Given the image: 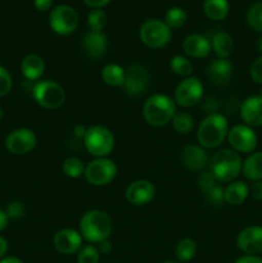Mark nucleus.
Wrapping results in <instances>:
<instances>
[{"instance_id":"obj_1","label":"nucleus","mask_w":262,"mask_h":263,"mask_svg":"<svg viewBox=\"0 0 262 263\" xmlns=\"http://www.w3.org/2000/svg\"><path fill=\"white\" fill-rule=\"evenodd\" d=\"M113 221L102 210H90L82 215L79 222V233L89 244H99L112 235Z\"/></svg>"},{"instance_id":"obj_2","label":"nucleus","mask_w":262,"mask_h":263,"mask_svg":"<svg viewBox=\"0 0 262 263\" xmlns=\"http://www.w3.org/2000/svg\"><path fill=\"white\" fill-rule=\"evenodd\" d=\"M241 166L243 161L240 154L231 148H223L213 154L208 170L218 184H230L241 174Z\"/></svg>"},{"instance_id":"obj_3","label":"nucleus","mask_w":262,"mask_h":263,"mask_svg":"<svg viewBox=\"0 0 262 263\" xmlns=\"http://www.w3.org/2000/svg\"><path fill=\"white\" fill-rule=\"evenodd\" d=\"M229 133L228 118L217 112H212L200 121L197 130V140L205 151L216 149L226 140Z\"/></svg>"},{"instance_id":"obj_4","label":"nucleus","mask_w":262,"mask_h":263,"mask_svg":"<svg viewBox=\"0 0 262 263\" xmlns=\"http://www.w3.org/2000/svg\"><path fill=\"white\" fill-rule=\"evenodd\" d=\"M176 112V103L166 94L151 95L143 104L144 120L153 127L166 126L171 122Z\"/></svg>"},{"instance_id":"obj_5","label":"nucleus","mask_w":262,"mask_h":263,"mask_svg":"<svg viewBox=\"0 0 262 263\" xmlns=\"http://www.w3.org/2000/svg\"><path fill=\"white\" fill-rule=\"evenodd\" d=\"M84 140L85 149L95 158L108 157L115 148V136L108 127L102 125H94L87 127Z\"/></svg>"},{"instance_id":"obj_6","label":"nucleus","mask_w":262,"mask_h":263,"mask_svg":"<svg viewBox=\"0 0 262 263\" xmlns=\"http://www.w3.org/2000/svg\"><path fill=\"white\" fill-rule=\"evenodd\" d=\"M32 98L40 107L45 109H58L66 102L63 86L53 80H40L32 86Z\"/></svg>"},{"instance_id":"obj_7","label":"nucleus","mask_w":262,"mask_h":263,"mask_svg":"<svg viewBox=\"0 0 262 263\" xmlns=\"http://www.w3.org/2000/svg\"><path fill=\"white\" fill-rule=\"evenodd\" d=\"M171 28L158 18L146 20L139 28V39L151 49L164 48L171 41Z\"/></svg>"},{"instance_id":"obj_8","label":"nucleus","mask_w":262,"mask_h":263,"mask_svg":"<svg viewBox=\"0 0 262 263\" xmlns=\"http://www.w3.org/2000/svg\"><path fill=\"white\" fill-rule=\"evenodd\" d=\"M84 176L92 186H105L117 176V164L108 157L94 158L85 167Z\"/></svg>"},{"instance_id":"obj_9","label":"nucleus","mask_w":262,"mask_h":263,"mask_svg":"<svg viewBox=\"0 0 262 263\" xmlns=\"http://www.w3.org/2000/svg\"><path fill=\"white\" fill-rule=\"evenodd\" d=\"M49 26L58 35H69L79 26V13L69 5H57L49 14Z\"/></svg>"},{"instance_id":"obj_10","label":"nucleus","mask_w":262,"mask_h":263,"mask_svg":"<svg viewBox=\"0 0 262 263\" xmlns=\"http://www.w3.org/2000/svg\"><path fill=\"white\" fill-rule=\"evenodd\" d=\"M151 85V73L148 68L143 64H131L125 73V82H123V91L128 97L138 98L145 94Z\"/></svg>"},{"instance_id":"obj_11","label":"nucleus","mask_w":262,"mask_h":263,"mask_svg":"<svg viewBox=\"0 0 262 263\" xmlns=\"http://www.w3.org/2000/svg\"><path fill=\"white\" fill-rule=\"evenodd\" d=\"M203 98V84L198 77L190 76L182 79L175 89L174 100L181 108H192L197 105Z\"/></svg>"},{"instance_id":"obj_12","label":"nucleus","mask_w":262,"mask_h":263,"mask_svg":"<svg viewBox=\"0 0 262 263\" xmlns=\"http://www.w3.org/2000/svg\"><path fill=\"white\" fill-rule=\"evenodd\" d=\"M229 145L236 153L251 154L257 146V135L254 130L244 123H238L229 128L228 133Z\"/></svg>"},{"instance_id":"obj_13","label":"nucleus","mask_w":262,"mask_h":263,"mask_svg":"<svg viewBox=\"0 0 262 263\" xmlns=\"http://www.w3.org/2000/svg\"><path fill=\"white\" fill-rule=\"evenodd\" d=\"M38 136L31 128L21 127L10 131L5 138V148L14 156H25L36 148Z\"/></svg>"},{"instance_id":"obj_14","label":"nucleus","mask_w":262,"mask_h":263,"mask_svg":"<svg viewBox=\"0 0 262 263\" xmlns=\"http://www.w3.org/2000/svg\"><path fill=\"white\" fill-rule=\"evenodd\" d=\"M180 161L184 168L190 172H202L208 168L210 157L207 151L199 144H188L181 149Z\"/></svg>"},{"instance_id":"obj_15","label":"nucleus","mask_w":262,"mask_h":263,"mask_svg":"<svg viewBox=\"0 0 262 263\" xmlns=\"http://www.w3.org/2000/svg\"><path fill=\"white\" fill-rule=\"evenodd\" d=\"M156 195V187L149 180L139 179L130 182L125 190V198L127 203L135 207H141L153 200Z\"/></svg>"},{"instance_id":"obj_16","label":"nucleus","mask_w":262,"mask_h":263,"mask_svg":"<svg viewBox=\"0 0 262 263\" xmlns=\"http://www.w3.org/2000/svg\"><path fill=\"white\" fill-rule=\"evenodd\" d=\"M82 236L74 229H61L54 234L53 246L57 251L64 256L77 254V252L82 248Z\"/></svg>"},{"instance_id":"obj_17","label":"nucleus","mask_w":262,"mask_h":263,"mask_svg":"<svg viewBox=\"0 0 262 263\" xmlns=\"http://www.w3.org/2000/svg\"><path fill=\"white\" fill-rule=\"evenodd\" d=\"M236 246L244 254L262 253V226H247L239 231L236 236Z\"/></svg>"},{"instance_id":"obj_18","label":"nucleus","mask_w":262,"mask_h":263,"mask_svg":"<svg viewBox=\"0 0 262 263\" xmlns=\"http://www.w3.org/2000/svg\"><path fill=\"white\" fill-rule=\"evenodd\" d=\"M108 39L103 32L89 31L84 35L81 40V49L85 55L92 61H99L107 54Z\"/></svg>"},{"instance_id":"obj_19","label":"nucleus","mask_w":262,"mask_h":263,"mask_svg":"<svg viewBox=\"0 0 262 263\" xmlns=\"http://www.w3.org/2000/svg\"><path fill=\"white\" fill-rule=\"evenodd\" d=\"M205 76L210 80L211 84L216 86H225L230 82L231 76H233V64L229 59H213L205 68Z\"/></svg>"},{"instance_id":"obj_20","label":"nucleus","mask_w":262,"mask_h":263,"mask_svg":"<svg viewBox=\"0 0 262 263\" xmlns=\"http://www.w3.org/2000/svg\"><path fill=\"white\" fill-rule=\"evenodd\" d=\"M240 118L244 125L252 128L262 126V97L247 98L240 105Z\"/></svg>"},{"instance_id":"obj_21","label":"nucleus","mask_w":262,"mask_h":263,"mask_svg":"<svg viewBox=\"0 0 262 263\" xmlns=\"http://www.w3.org/2000/svg\"><path fill=\"white\" fill-rule=\"evenodd\" d=\"M182 50L189 58L203 59L212 51L211 41L200 33H190L182 41Z\"/></svg>"},{"instance_id":"obj_22","label":"nucleus","mask_w":262,"mask_h":263,"mask_svg":"<svg viewBox=\"0 0 262 263\" xmlns=\"http://www.w3.org/2000/svg\"><path fill=\"white\" fill-rule=\"evenodd\" d=\"M21 71L28 81H40L45 72V62L39 54H27L21 62Z\"/></svg>"},{"instance_id":"obj_23","label":"nucleus","mask_w":262,"mask_h":263,"mask_svg":"<svg viewBox=\"0 0 262 263\" xmlns=\"http://www.w3.org/2000/svg\"><path fill=\"white\" fill-rule=\"evenodd\" d=\"M249 195V185L244 181H233L223 189L225 203L229 205H240Z\"/></svg>"},{"instance_id":"obj_24","label":"nucleus","mask_w":262,"mask_h":263,"mask_svg":"<svg viewBox=\"0 0 262 263\" xmlns=\"http://www.w3.org/2000/svg\"><path fill=\"white\" fill-rule=\"evenodd\" d=\"M211 48L217 58L229 59L234 49V40L226 31H217L211 39Z\"/></svg>"},{"instance_id":"obj_25","label":"nucleus","mask_w":262,"mask_h":263,"mask_svg":"<svg viewBox=\"0 0 262 263\" xmlns=\"http://www.w3.org/2000/svg\"><path fill=\"white\" fill-rule=\"evenodd\" d=\"M241 174L251 182L262 181V151L253 152L244 159Z\"/></svg>"},{"instance_id":"obj_26","label":"nucleus","mask_w":262,"mask_h":263,"mask_svg":"<svg viewBox=\"0 0 262 263\" xmlns=\"http://www.w3.org/2000/svg\"><path fill=\"white\" fill-rule=\"evenodd\" d=\"M126 69L117 63H108L102 69V80L107 86L121 87L125 82Z\"/></svg>"},{"instance_id":"obj_27","label":"nucleus","mask_w":262,"mask_h":263,"mask_svg":"<svg viewBox=\"0 0 262 263\" xmlns=\"http://www.w3.org/2000/svg\"><path fill=\"white\" fill-rule=\"evenodd\" d=\"M203 12L210 20L222 21L229 13L228 0H204Z\"/></svg>"},{"instance_id":"obj_28","label":"nucleus","mask_w":262,"mask_h":263,"mask_svg":"<svg viewBox=\"0 0 262 263\" xmlns=\"http://www.w3.org/2000/svg\"><path fill=\"white\" fill-rule=\"evenodd\" d=\"M198 251V246L192 238H182L179 240L175 248V256L180 263L190 262L195 257Z\"/></svg>"},{"instance_id":"obj_29","label":"nucleus","mask_w":262,"mask_h":263,"mask_svg":"<svg viewBox=\"0 0 262 263\" xmlns=\"http://www.w3.org/2000/svg\"><path fill=\"white\" fill-rule=\"evenodd\" d=\"M170 69H171L172 73H175L176 76L180 77H190L193 73V63L190 62L189 58L184 55H175L170 59Z\"/></svg>"},{"instance_id":"obj_30","label":"nucleus","mask_w":262,"mask_h":263,"mask_svg":"<svg viewBox=\"0 0 262 263\" xmlns=\"http://www.w3.org/2000/svg\"><path fill=\"white\" fill-rule=\"evenodd\" d=\"M188 21V14L185 9L180 7L170 8L164 14V23L169 26L171 30H179L184 27Z\"/></svg>"},{"instance_id":"obj_31","label":"nucleus","mask_w":262,"mask_h":263,"mask_svg":"<svg viewBox=\"0 0 262 263\" xmlns=\"http://www.w3.org/2000/svg\"><path fill=\"white\" fill-rule=\"evenodd\" d=\"M85 167L86 164L77 157H69L66 158L62 163V171L69 179H79V177L84 176Z\"/></svg>"},{"instance_id":"obj_32","label":"nucleus","mask_w":262,"mask_h":263,"mask_svg":"<svg viewBox=\"0 0 262 263\" xmlns=\"http://www.w3.org/2000/svg\"><path fill=\"white\" fill-rule=\"evenodd\" d=\"M171 123L172 127L177 134L186 135L194 127V117L188 112H176Z\"/></svg>"},{"instance_id":"obj_33","label":"nucleus","mask_w":262,"mask_h":263,"mask_svg":"<svg viewBox=\"0 0 262 263\" xmlns=\"http://www.w3.org/2000/svg\"><path fill=\"white\" fill-rule=\"evenodd\" d=\"M108 22V17L103 9H92L87 14V26L90 31L94 32H103V28L105 27Z\"/></svg>"},{"instance_id":"obj_34","label":"nucleus","mask_w":262,"mask_h":263,"mask_svg":"<svg viewBox=\"0 0 262 263\" xmlns=\"http://www.w3.org/2000/svg\"><path fill=\"white\" fill-rule=\"evenodd\" d=\"M247 23L254 31L262 32V2L254 3L247 12Z\"/></svg>"},{"instance_id":"obj_35","label":"nucleus","mask_w":262,"mask_h":263,"mask_svg":"<svg viewBox=\"0 0 262 263\" xmlns=\"http://www.w3.org/2000/svg\"><path fill=\"white\" fill-rule=\"evenodd\" d=\"M100 252L94 244H87L77 252V263H99Z\"/></svg>"},{"instance_id":"obj_36","label":"nucleus","mask_w":262,"mask_h":263,"mask_svg":"<svg viewBox=\"0 0 262 263\" xmlns=\"http://www.w3.org/2000/svg\"><path fill=\"white\" fill-rule=\"evenodd\" d=\"M205 202L213 207H221L225 203V198H223V187L220 184H216L215 186L211 187L210 190L204 193Z\"/></svg>"},{"instance_id":"obj_37","label":"nucleus","mask_w":262,"mask_h":263,"mask_svg":"<svg viewBox=\"0 0 262 263\" xmlns=\"http://www.w3.org/2000/svg\"><path fill=\"white\" fill-rule=\"evenodd\" d=\"M5 213H7L8 218H10V220H20V218H22L25 216L26 207L20 200H12V202H9L7 204Z\"/></svg>"},{"instance_id":"obj_38","label":"nucleus","mask_w":262,"mask_h":263,"mask_svg":"<svg viewBox=\"0 0 262 263\" xmlns=\"http://www.w3.org/2000/svg\"><path fill=\"white\" fill-rule=\"evenodd\" d=\"M216 184H218L217 181L215 180L213 175L211 174L210 170H204V171L199 172L197 177V185L203 193H205L207 190H210L211 187L215 186Z\"/></svg>"},{"instance_id":"obj_39","label":"nucleus","mask_w":262,"mask_h":263,"mask_svg":"<svg viewBox=\"0 0 262 263\" xmlns=\"http://www.w3.org/2000/svg\"><path fill=\"white\" fill-rule=\"evenodd\" d=\"M12 76H10V73L8 72L7 68L0 66V98L9 94L10 90H12Z\"/></svg>"},{"instance_id":"obj_40","label":"nucleus","mask_w":262,"mask_h":263,"mask_svg":"<svg viewBox=\"0 0 262 263\" xmlns=\"http://www.w3.org/2000/svg\"><path fill=\"white\" fill-rule=\"evenodd\" d=\"M249 74H251V79L253 80L256 84L262 85V55H259L256 61H253V63L251 64V68H249Z\"/></svg>"},{"instance_id":"obj_41","label":"nucleus","mask_w":262,"mask_h":263,"mask_svg":"<svg viewBox=\"0 0 262 263\" xmlns=\"http://www.w3.org/2000/svg\"><path fill=\"white\" fill-rule=\"evenodd\" d=\"M249 195L257 202H262V181H253L249 186Z\"/></svg>"},{"instance_id":"obj_42","label":"nucleus","mask_w":262,"mask_h":263,"mask_svg":"<svg viewBox=\"0 0 262 263\" xmlns=\"http://www.w3.org/2000/svg\"><path fill=\"white\" fill-rule=\"evenodd\" d=\"M33 5L39 12H46L53 5V0H33Z\"/></svg>"},{"instance_id":"obj_43","label":"nucleus","mask_w":262,"mask_h":263,"mask_svg":"<svg viewBox=\"0 0 262 263\" xmlns=\"http://www.w3.org/2000/svg\"><path fill=\"white\" fill-rule=\"evenodd\" d=\"M234 263H262V258L258 256H252V254H244Z\"/></svg>"},{"instance_id":"obj_44","label":"nucleus","mask_w":262,"mask_h":263,"mask_svg":"<svg viewBox=\"0 0 262 263\" xmlns=\"http://www.w3.org/2000/svg\"><path fill=\"white\" fill-rule=\"evenodd\" d=\"M84 3L92 9H102L103 7L109 4L110 0H84Z\"/></svg>"},{"instance_id":"obj_45","label":"nucleus","mask_w":262,"mask_h":263,"mask_svg":"<svg viewBox=\"0 0 262 263\" xmlns=\"http://www.w3.org/2000/svg\"><path fill=\"white\" fill-rule=\"evenodd\" d=\"M97 246H98L97 247L98 251H99L102 254H108L112 252V243L109 241V239L100 241V243L97 244Z\"/></svg>"},{"instance_id":"obj_46","label":"nucleus","mask_w":262,"mask_h":263,"mask_svg":"<svg viewBox=\"0 0 262 263\" xmlns=\"http://www.w3.org/2000/svg\"><path fill=\"white\" fill-rule=\"evenodd\" d=\"M8 248H9V246H8V240L4 238V236L0 235V259L4 258L5 254H7L8 252Z\"/></svg>"},{"instance_id":"obj_47","label":"nucleus","mask_w":262,"mask_h":263,"mask_svg":"<svg viewBox=\"0 0 262 263\" xmlns=\"http://www.w3.org/2000/svg\"><path fill=\"white\" fill-rule=\"evenodd\" d=\"M86 131H87V127H85L84 125H77L74 126L73 128V135L79 139H84Z\"/></svg>"},{"instance_id":"obj_48","label":"nucleus","mask_w":262,"mask_h":263,"mask_svg":"<svg viewBox=\"0 0 262 263\" xmlns=\"http://www.w3.org/2000/svg\"><path fill=\"white\" fill-rule=\"evenodd\" d=\"M8 221H9V218H8L5 211H3L2 208H0V231H3L5 228H7Z\"/></svg>"},{"instance_id":"obj_49","label":"nucleus","mask_w":262,"mask_h":263,"mask_svg":"<svg viewBox=\"0 0 262 263\" xmlns=\"http://www.w3.org/2000/svg\"><path fill=\"white\" fill-rule=\"evenodd\" d=\"M0 263H23L22 259L14 256H7L0 259Z\"/></svg>"},{"instance_id":"obj_50","label":"nucleus","mask_w":262,"mask_h":263,"mask_svg":"<svg viewBox=\"0 0 262 263\" xmlns=\"http://www.w3.org/2000/svg\"><path fill=\"white\" fill-rule=\"evenodd\" d=\"M257 49H258V51L262 55V36L258 39V41H257Z\"/></svg>"},{"instance_id":"obj_51","label":"nucleus","mask_w":262,"mask_h":263,"mask_svg":"<svg viewBox=\"0 0 262 263\" xmlns=\"http://www.w3.org/2000/svg\"><path fill=\"white\" fill-rule=\"evenodd\" d=\"M162 263H180V262H175V261H166V262H162Z\"/></svg>"},{"instance_id":"obj_52","label":"nucleus","mask_w":262,"mask_h":263,"mask_svg":"<svg viewBox=\"0 0 262 263\" xmlns=\"http://www.w3.org/2000/svg\"><path fill=\"white\" fill-rule=\"evenodd\" d=\"M3 118V110H2V108H0V120H2Z\"/></svg>"},{"instance_id":"obj_53","label":"nucleus","mask_w":262,"mask_h":263,"mask_svg":"<svg viewBox=\"0 0 262 263\" xmlns=\"http://www.w3.org/2000/svg\"><path fill=\"white\" fill-rule=\"evenodd\" d=\"M259 97H262V89H261V92H259Z\"/></svg>"}]
</instances>
